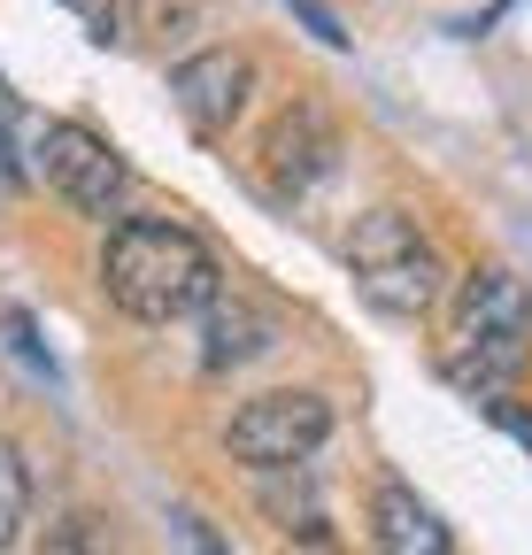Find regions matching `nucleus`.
Here are the masks:
<instances>
[{
    "label": "nucleus",
    "mask_w": 532,
    "mask_h": 555,
    "mask_svg": "<svg viewBox=\"0 0 532 555\" xmlns=\"http://www.w3.org/2000/svg\"><path fill=\"white\" fill-rule=\"evenodd\" d=\"M532 363V286L517 270L486 262L463 278V301H455V332H447V386H463L471 401H502Z\"/></svg>",
    "instance_id": "nucleus-2"
},
{
    "label": "nucleus",
    "mask_w": 532,
    "mask_h": 555,
    "mask_svg": "<svg viewBox=\"0 0 532 555\" xmlns=\"http://www.w3.org/2000/svg\"><path fill=\"white\" fill-rule=\"evenodd\" d=\"M486 409H494V425H502V433H517V440H524V455H532V409H517V401H486Z\"/></svg>",
    "instance_id": "nucleus-15"
},
{
    "label": "nucleus",
    "mask_w": 532,
    "mask_h": 555,
    "mask_svg": "<svg viewBox=\"0 0 532 555\" xmlns=\"http://www.w3.org/2000/svg\"><path fill=\"white\" fill-rule=\"evenodd\" d=\"M262 509H271L286 532H309V540H324V517H316V486H309V470L294 463V470H262Z\"/></svg>",
    "instance_id": "nucleus-11"
},
{
    "label": "nucleus",
    "mask_w": 532,
    "mask_h": 555,
    "mask_svg": "<svg viewBox=\"0 0 532 555\" xmlns=\"http://www.w3.org/2000/svg\"><path fill=\"white\" fill-rule=\"evenodd\" d=\"M371 540L378 555H447V525L432 502H417V486H378L371 494Z\"/></svg>",
    "instance_id": "nucleus-8"
},
{
    "label": "nucleus",
    "mask_w": 532,
    "mask_h": 555,
    "mask_svg": "<svg viewBox=\"0 0 532 555\" xmlns=\"http://www.w3.org/2000/svg\"><path fill=\"white\" fill-rule=\"evenodd\" d=\"M39 170H47V185L70 201L78 217H108V208L124 201V185H131L124 155L108 147L101 131H86V124H47L39 131Z\"/></svg>",
    "instance_id": "nucleus-5"
},
{
    "label": "nucleus",
    "mask_w": 532,
    "mask_h": 555,
    "mask_svg": "<svg viewBox=\"0 0 532 555\" xmlns=\"http://www.w3.org/2000/svg\"><path fill=\"white\" fill-rule=\"evenodd\" d=\"M202 317H209V324H202V363H209V371H239V363H255L262 347L278 339V324L262 317L255 301H239V294H217Z\"/></svg>",
    "instance_id": "nucleus-9"
},
{
    "label": "nucleus",
    "mask_w": 532,
    "mask_h": 555,
    "mask_svg": "<svg viewBox=\"0 0 532 555\" xmlns=\"http://www.w3.org/2000/svg\"><path fill=\"white\" fill-rule=\"evenodd\" d=\"M332 155H340V131H332V116L316 101H294L271 124V139H262V163H271V185L278 193H309L332 170Z\"/></svg>",
    "instance_id": "nucleus-7"
},
{
    "label": "nucleus",
    "mask_w": 532,
    "mask_h": 555,
    "mask_svg": "<svg viewBox=\"0 0 532 555\" xmlns=\"http://www.w3.org/2000/svg\"><path fill=\"white\" fill-rule=\"evenodd\" d=\"M348 270H355V294H363L378 317H425V309H440V294H447L440 247L417 232V217H402V208H371V217L355 224Z\"/></svg>",
    "instance_id": "nucleus-3"
},
{
    "label": "nucleus",
    "mask_w": 532,
    "mask_h": 555,
    "mask_svg": "<svg viewBox=\"0 0 532 555\" xmlns=\"http://www.w3.org/2000/svg\"><path fill=\"white\" fill-rule=\"evenodd\" d=\"M185 532H193V547H202V555H224V547H217V532H209L202 517H185Z\"/></svg>",
    "instance_id": "nucleus-16"
},
{
    "label": "nucleus",
    "mask_w": 532,
    "mask_h": 555,
    "mask_svg": "<svg viewBox=\"0 0 532 555\" xmlns=\"http://www.w3.org/2000/svg\"><path fill=\"white\" fill-rule=\"evenodd\" d=\"M101 286L131 324H178L193 309H209L217 286V255L193 240L185 224L163 217H124L101 247Z\"/></svg>",
    "instance_id": "nucleus-1"
},
{
    "label": "nucleus",
    "mask_w": 532,
    "mask_h": 555,
    "mask_svg": "<svg viewBox=\"0 0 532 555\" xmlns=\"http://www.w3.org/2000/svg\"><path fill=\"white\" fill-rule=\"evenodd\" d=\"M247 86H255V62H247L239 47L185 54V62L170 69V101H178V116H185L193 131H202V139L232 131V116L247 108Z\"/></svg>",
    "instance_id": "nucleus-6"
},
{
    "label": "nucleus",
    "mask_w": 532,
    "mask_h": 555,
    "mask_svg": "<svg viewBox=\"0 0 532 555\" xmlns=\"http://www.w3.org/2000/svg\"><path fill=\"white\" fill-rule=\"evenodd\" d=\"M224 440H232V455L255 463V470H294V463H309V455L332 440V401H324V393H301V386L255 393V401L232 416Z\"/></svg>",
    "instance_id": "nucleus-4"
},
{
    "label": "nucleus",
    "mask_w": 532,
    "mask_h": 555,
    "mask_svg": "<svg viewBox=\"0 0 532 555\" xmlns=\"http://www.w3.org/2000/svg\"><path fill=\"white\" fill-rule=\"evenodd\" d=\"M286 9H294V16H301V24H309V31L332 47V54H348V31H340V16H332L324 0H286Z\"/></svg>",
    "instance_id": "nucleus-13"
},
{
    "label": "nucleus",
    "mask_w": 532,
    "mask_h": 555,
    "mask_svg": "<svg viewBox=\"0 0 532 555\" xmlns=\"http://www.w3.org/2000/svg\"><path fill=\"white\" fill-rule=\"evenodd\" d=\"M24 517H31V470H24L16 440H0V547L24 532Z\"/></svg>",
    "instance_id": "nucleus-12"
},
{
    "label": "nucleus",
    "mask_w": 532,
    "mask_h": 555,
    "mask_svg": "<svg viewBox=\"0 0 532 555\" xmlns=\"http://www.w3.org/2000/svg\"><path fill=\"white\" fill-rule=\"evenodd\" d=\"M62 9H70V16H78V24H86L101 47L116 39V0H62Z\"/></svg>",
    "instance_id": "nucleus-14"
},
{
    "label": "nucleus",
    "mask_w": 532,
    "mask_h": 555,
    "mask_svg": "<svg viewBox=\"0 0 532 555\" xmlns=\"http://www.w3.org/2000/svg\"><path fill=\"white\" fill-rule=\"evenodd\" d=\"M39 555H131V540H124V525L101 517V509H62V517L47 525V547H39Z\"/></svg>",
    "instance_id": "nucleus-10"
}]
</instances>
